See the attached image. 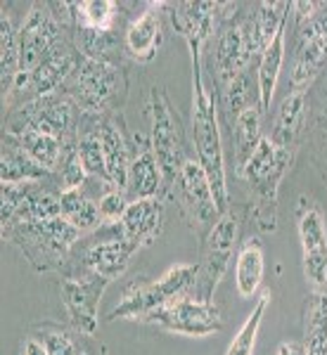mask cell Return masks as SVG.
<instances>
[{"label": "cell", "instance_id": "obj_22", "mask_svg": "<svg viewBox=\"0 0 327 355\" xmlns=\"http://www.w3.org/2000/svg\"><path fill=\"white\" fill-rule=\"evenodd\" d=\"M133 140H135L137 150H133V159H131L126 194H128L131 202L162 197L164 175L157 164V157H154V152H152L150 140H145L142 135H135Z\"/></svg>", "mask_w": 327, "mask_h": 355}, {"label": "cell", "instance_id": "obj_5", "mask_svg": "<svg viewBox=\"0 0 327 355\" xmlns=\"http://www.w3.org/2000/svg\"><path fill=\"white\" fill-rule=\"evenodd\" d=\"M81 237L83 234L65 218L22 223L10 230H3L5 242L15 244L36 272H62L69 254L81 242Z\"/></svg>", "mask_w": 327, "mask_h": 355}, {"label": "cell", "instance_id": "obj_23", "mask_svg": "<svg viewBox=\"0 0 327 355\" xmlns=\"http://www.w3.org/2000/svg\"><path fill=\"white\" fill-rule=\"evenodd\" d=\"M164 227V202L159 197L154 199H137L131 202L124 218L119 220V232L124 239L147 246L162 234Z\"/></svg>", "mask_w": 327, "mask_h": 355}, {"label": "cell", "instance_id": "obj_27", "mask_svg": "<svg viewBox=\"0 0 327 355\" xmlns=\"http://www.w3.org/2000/svg\"><path fill=\"white\" fill-rule=\"evenodd\" d=\"M263 116L261 107H249L246 112L240 114L228 128L230 133V145H233V159H235V173H242L246 162L251 159V154L256 152L259 142L263 140Z\"/></svg>", "mask_w": 327, "mask_h": 355}, {"label": "cell", "instance_id": "obj_31", "mask_svg": "<svg viewBox=\"0 0 327 355\" xmlns=\"http://www.w3.org/2000/svg\"><path fill=\"white\" fill-rule=\"evenodd\" d=\"M303 353L327 355V291H315L303 303Z\"/></svg>", "mask_w": 327, "mask_h": 355}, {"label": "cell", "instance_id": "obj_8", "mask_svg": "<svg viewBox=\"0 0 327 355\" xmlns=\"http://www.w3.org/2000/svg\"><path fill=\"white\" fill-rule=\"evenodd\" d=\"M81 110L65 90L43 95L38 100L28 102L15 112L5 114L3 130L17 133V130H38V133L53 135L60 142L72 140L78 135L81 125Z\"/></svg>", "mask_w": 327, "mask_h": 355}, {"label": "cell", "instance_id": "obj_7", "mask_svg": "<svg viewBox=\"0 0 327 355\" xmlns=\"http://www.w3.org/2000/svg\"><path fill=\"white\" fill-rule=\"evenodd\" d=\"M147 119H150V145L164 175L162 197H159L164 202L176 175L181 173V168L190 159L187 157L185 128H183V119L174 110L169 95L164 93V88H157V85L150 90V97H147Z\"/></svg>", "mask_w": 327, "mask_h": 355}, {"label": "cell", "instance_id": "obj_10", "mask_svg": "<svg viewBox=\"0 0 327 355\" xmlns=\"http://www.w3.org/2000/svg\"><path fill=\"white\" fill-rule=\"evenodd\" d=\"M169 202L176 204L181 218L185 220V225L197 234L199 242L209 234L211 227L216 225V220L221 218V211L216 206L214 190L211 182L206 178L202 164L197 162V157H190L185 166L181 168V173L176 175L174 185H171Z\"/></svg>", "mask_w": 327, "mask_h": 355}, {"label": "cell", "instance_id": "obj_19", "mask_svg": "<svg viewBox=\"0 0 327 355\" xmlns=\"http://www.w3.org/2000/svg\"><path fill=\"white\" fill-rule=\"evenodd\" d=\"M306 95L308 114L303 142L308 145L315 173L323 178V182H327V71L306 90Z\"/></svg>", "mask_w": 327, "mask_h": 355}, {"label": "cell", "instance_id": "obj_36", "mask_svg": "<svg viewBox=\"0 0 327 355\" xmlns=\"http://www.w3.org/2000/svg\"><path fill=\"white\" fill-rule=\"evenodd\" d=\"M36 329L41 331L38 339L43 341L48 355H78L81 353V348L76 346V341H74L62 327H57V324H36Z\"/></svg>", "mask_w": 327, "mask_h": 355}, {"label": "cell", "instance_id": "obj_20", "mask_svg": "<svg viewBox=\"0 0 327 355\" xmlns=\"http://www.w3.org/2000/svg\"><path fill=\"white\" fill-rule=\"evenodd\" d=\"M124 128H126L124 114L105 116L100 123V140H102V157H105L107 180L114 187H119V190H126L131 159H133V150H131V142L126 137Z\"/></svg>", "mask_w": 327, "mask_h": 355}, {"label": "cell", "instance_id": "obj_13", "mask_svg": "<svg viewBox=\"0 0 327 355\" xmlns=\"http://www.w3.org/2000/svg\"><path fill=\"white\" fill-rule=\"evenodd\" d=\"M296 230L301 242L303 277L315 291H327V223L320 204L308 194L296 199Z\"/></svg>", "mask_w": 327, "mask_h": 355}, {"label": "cell", "instance_id": "obj_30", "mask_svg": "<svg viewBox=\"0 0 327 355\" xmlns=\"http://www.w3.org/2000/svg\"><path fill=\"white\" fill-rule=\"evenodd\" d=\"M19 28L12 15V5H3L0 15V90L3 97L12 90L19 76Z\"/></svg>", "mask_w": 327, "mask_h": 355}, {"label": "cell", "instance_id": "obj_16", "mask_svg": "<svg viewBox=\"0 0 327 355\" xmlns=\"http://www.w3.org/2000/svg\"><path fill=\"white\" fill-rule=\"evenodd\" d=\"M223 3L211 0H178V3H164V15L169 17L171 28L187 43L190 50H206L218 21Z\"/></svg>", "mask_w": 327, "mask_h": 355}, {"label": "cell", "instance_id": "obj_37", "mask_svg": "<svg viewBox=\"0 0 327 355\" xmlns=\"http://www.w3.org/2000/svg\"><path fill=\"white\" fill-rule=\"evenodd\" d=\"M128 204H131V199H128V194H126V190L109 187L107 192H102L100 199H97V209H100L102 223H119L124 218Z\"/></svg>", "mask_w": 327, "mask_h": 355}, {"label": "cell", "instance_id": "obj_18", "mask_svg": "<svg viewBox=\"0 0 327 355\" xmlns=\"http://www.w3.org/2000/svg\"><path fill=\"white\" fill-rule=\"evenodd\" d=\"M164 3H150L135 19L128 21L124 33L126 60L147 64L157 57L164 41Z\"/></svg>", "mask_w": 327, "mask_h": 355}, {"label": "cell", "instance_id": "obj_24", "mask_svg": "<svg viewBox=\"0 0 327 355\" xmlns=\"http://www.w3.org/2000/svg\"><path fill=\"white\" fill-rule=\"evenodd\" d=\"M218 119L223 121L226 128H230L235 119L249 107H261L259 102V78H256V69L240 73L237 78H233L228 85H223L221 90H216L214 95Z\"/></svg>", "mask_w": 327, "mask_h": 355}, {"label": "cell", "instance_id": "obj_14", "mask_svg": "<svg viewBox=\"0 0 327 355\" xmlns=\"http://www.w3.org/2000/svg\"><path fill=\"white\" fill-rule=\"evenodd\" d=\"M145 324L159 327L162 331L176 336H192V339H202V336L218 334L226 327L221 311L214 303L197 301L192 296H185L181 301H174L169 306L159 308L142 320Z\"/></svg>", "mask_w": 327, "mask_h": 355}, {"label": "cell", "instance_id": "obj_12", "mask_svg": "<svg viewBox=\"0 0 327 355\" xmlns=\"http://www.w3.org/2000/svg\"><path fill=\"white\" fill-rule=\"evenodd\" d=\"M67 36H72V28L57 19L50 3L36 0L28 5L19 28V73L36 71Z\"/></svg>", "mask_w": 327, "mask_h": 355}, {"label": "cell", "instance_id": "obj_17", "mask_svg": "<svg viewBox=\"0 0 327 355\" xmlns=\"http://www.w3.org/2000/svg\"><path fill=\"white\" fill-rule=\"evenodd\" d=\"M292 12V3L273 0V3H242V26L249 53L256 62L271 48Z\"/></svg>", "mask_w": 327, "mask_h": 355}, {"label": "cell", "instance_id": "obj_40", "mask_svg": "<svg viewBox=\"0 0 327 355\" xmlns=\"http://www.w3.org/2000/svg\"><path fill=\"white\" fill-rule=\"evenodd\" d=\"M100 355H109V353H107V348H105V346H100Z\"/></svg>", "mask_w": 327, "mask_h": 355}, {"label": "cell", "instance_id": "obj_28", "mask_svg": "<svg viewBox=\"0 0 327 355\" xmlns=\"http://www.w3.org/2000/svg\"><path fill=\"white\" fill-rule=\"evenodd\" d=\"M126 5L117 0H72L74 28H95V31H114L126 28L121 10Z\"/></svg>", "mask_w": 327, "mask_h": 355}, {"label": "cell", "instance_id": "obj_34", "mask_svg": "<svg viewBox=\"0 0 327 355\" xmlns=\"http://www.w3.org/2000/svg\"><path fill=\"white\" fill-rule=\"evenodd\" d=\"M3 133H8V130H3ZM10 135L17 137V142L24 147V152L33 162H38L50 173H55V168L60 166L62 159V142L57 137L38 133V130H17V133Z\"/></svg>", "mask_w": 327, "mask_h": 355}, {"label": "cell", "instance_id": "obj_6", "mask_svg": "<svg viewBox=\"0 0 327 355\" xmlns=\"http://www.w3.org/2000/svg\"><path fill=\"white\" fill-rule=\"evenodd\" d=\"M194 277H197V263H178L169 268L157 279H135L131 287H126L121 301L112 308L107 320H142L159 308L192 296Z\"/></svg>", "mask_w": 327, "mask_h": 355}, {"label": "cell", "instance_id": "obj_32", "mask_svg": "<svg viewBox=\"0 0 327 355\" xmlns=\"http://www.w3.org/2000/svg\"><path fill=\"white\" fill-rule=\"evenodd\" d=\"M60 206H62V218L72 223L81 234L95 232L102 225L100 209H97V199L90 194L88 182L76 190H65L60 194Z\"/></svg>", "mask_w": 327, "mask_h": 355}, {"label": "cell", "instance_id": "obj_39", "mask_svg": "<svg viewBox=\"0 0 327 355\" xmlns=\"http://www.w3.org/2000/svg\"><path fill=\"white\" fill-rule=\"evenodd\" d=\"M275 355H306L303 353V346L301 343H294V341H285L278 346V351H275Z\"/></svg>", "mask_w": 327, "mask_h": 355}, {"label": "cell", "instance_id": "obj_35", "mask_svg": "<svg viewBox=\"0 0 327 355\" xmlns=\"http://www.w3.org/2000/svg\"><path fill=\"white\" fill-rule=\"evenodd\" d=\"M268 306H271V291H263L259 299H256L251 313L246 315L242 327H240L237 334L233 336V341H230V346H228L226 355H254L256 339H259V329H261L263 315H266Z\"/></svg>", "mask_w": 327, "mask_h": 355}, {"label": "cell", "instance_id": "obj_25", "mask_svg": "<svg viewBox=\"0 0 327 355\" xmlns=\"http://www.w3.org/2000/svg\"><path fill=\"white\" fill-rule=\"evenodd\" d=\"M53 178L41 164L33 162L17 142V137L3 133L0 137V182L3 185H19V182H38Z\"/></svg>", "mask_w": 327, "mask_h": 355}, {"label": "cell", "instance_id": "obj_29", "mask_svg": "<svg viewBox=\"0 0 327 355\" xmlns=\"http://www.w3.org/2000/svg\"><path fill=\"white\" fill-rule=\"evenodd\" d=\"M263 270H266V256L259 237H246L237 251L235 261V287L242 299H254L261 287Z\"/></svg>", "mask_w": 327, "mask_h": 355}, {"label": "cell", "instance_id": "obj_3", "mask_svg": "<svg viewBox=\"0 0 327 355\" xmlns=\"http://www.w3.org/2000/svg\"><path fill=\"white\" fill-rule=\"evenodd\" d=\"M62 90L76 102L85 116H112V114H121L128 100V71L126 67H114L83 57L67 83L62 85Z\"/></svg>", "mask_w": 327, "mask_h": 355}, {"label": "cell", "instance_id": "obj_1", "mask_svg": "<svg viewBox=\"0 0 327 355\" xmlns=\"http://www.w3.org/2000/svg\"><path fill=\"white\" fill-rule=\"evenodd\" d=\"M192 55V145L197 162L202 164L214 190L216 206L221 216L230 211V190H228L223 137L218 128V112L209 85L204 78V50H190Z\"/></svg>", "mask_w": 327, "mask_h": 355}, {"label": "cell", "instance_id": "obj_4", "mask_svg": "<svg viewBox=\"0 0 327 355\" xmlns=\"http://www.w3.org/2000/svg\"><path fill=\"white\" fill-rule=\"evenodd\" d=\"M242 26V3H223L209 45L204 50V73H209L214 88L221 90L240 73L256 69Z\"/></svg>", "mask_w": 327, "mask_h": 355}, {"label": "cell", "instance_id": "obj_33", "mask_svg": "<svg viewBox=\"0 0 327 355\" xmlns=\"http://www.w3.org/2000/svg\"><path fill=\"white\" fill-rule=\"evenodd\" d=\"M287 28H290V19L283 26V31L275 36V41L271 43V48L261 55L259 67H256V78H259V102H261V112L271 114V100L275 95V85H278L280 71L285 64V41H287Z\"/></svg>", "mask_w": 327, "mask_h": 355}, {"label": "cell", "instance_id": "obj_2", "mask_svg": "<svg viewBox=\"0 0 327 355\" xmlns=\"http://www.w3.org/2000/svg\"><path fill=\"white\" fill-rule=\"evenodd\" d=\"M296 152L283 150L273 145L268 135H263L256 152L246 162L240 178L249 190V216L254 218L261 232L278 230V194L283 178L290 173Z\"/></svg>", "mask_w": 327, "mask_h": 355}, {"label": "cell", "instance_id": "obj_21", "mask_svg": "<svg viewBox=\"0 0 327 355\" xmlns=\"http://www.w3.org/2000/svg\"><path fill=\"white\" fill-rule=\"evenodd\" d=\"M306 114H308V95L303 90H290L287 97L275 110L271 140L273 145L290 152H299L303 133H306Z\"/></svg>", "mask_w": 327, "mask_h": 355}, {"label": "cell", "instance_id": "obj_9", "mask_svg": "<svg viewBox=\"0 0 327 355\" xmlns=\"http://www.w3.org/2000/svg\"><path fill=\"white\" fill-rule=\"evenodd\" d=\"M240 237V218L235 211H226L216 225L211 227L209 234L199 242V261H197V277H194L192 299L214 303V294L226 277L230 268L233 254L237 249Z\"/></svg>", "mask_w": 327, "mask_h": 355}, {"label": "cell", "instance_id": "obj_11", "mask_svg": "<svg viewBox=\"0 0 327 355\" xmlns=\"http://www.w3.org/2000/svg\"><path fill=\"white\" fill-rule=\"evenodd\" d=\"M294 28V48L290 62L292 90L306 93L311 85L327 71V3L315 0V10Z\"/></svg>", "mask_w": 327, "mask_h": 355}, {"label": "cell", "instance_id": "obj_15", "mask_svg": "<svg viewBox=\"0 0 327 355\" xmlns=\"http://www.w3.org/2000/svg\"><path fill=\"white\" fill-rule=\"evenodd\" d=\"M107 279L97 275H76L62 277L60 296L65 306L67 320L74 331L83 336H93L100 324V301L107 289Z\"/></svg>", "mask_w": 327, "mask_h": 355}, {"label": "cell", "instance_id": "obj_26", "mask_svg": "<svg viewBox=\"0 0 327 355\" xmlns=\"http://www.w3.org/2000/svg\"><path fill=\"white\" fill-rule=\"evenodd\" d=\"M126 28H114V31L74 28V43H76L78 53L85 60L105 62V64H114V67H126V50H124Z\"/></svg>", "mask_w": 327, "mask_h": 355}, {"label": "cell", "instance_id": "obj_38", "mask_svg": "<svg viewBox=\"0 0 327 355\" xmlns=\"http://www.w3.org/2000/svg\"><path fill=\"white\" fill-rule=\"evenodd\" d=\"M19 355H48V351L38 336H24L19 343Z\"/></svg>", "mask_w": 327, "mask_h": 355}]
</instances>
